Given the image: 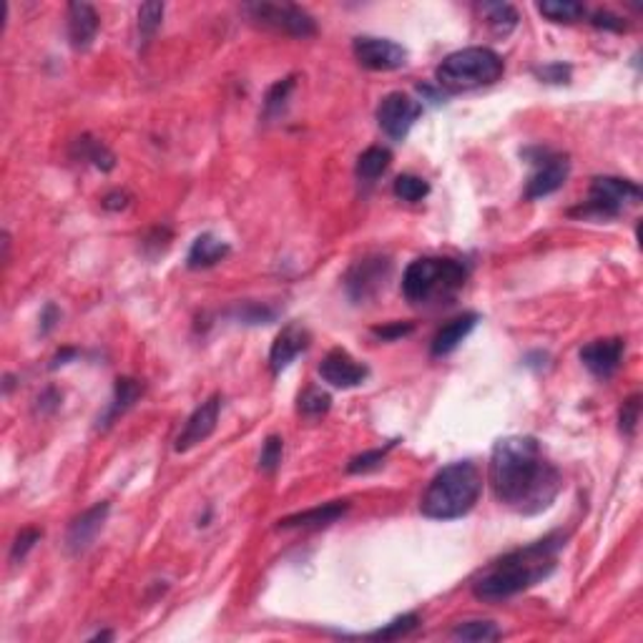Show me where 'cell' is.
<instances>
[{"label":"cell","mask_w":643,"mask_h":643,"mask_svg":"<svg viewBox=\"0 0 643 643\" xmlns=\"http://www.w3.org/2000/svg\"><path fill=\"white\" fill-rule=\"evenodd\" d=\"M488 475L495 498L520 515L548 510L563 488L560 470L530 435L498 440L490 455Z\"/></svg>","instance_id":"1"},{"label":"cell","mask_w":643,"mask_h":643,"mask_svg":"<svg viewBox=\"0 0 643 643\" xmlns=\"http://www.w3.org/2000/svg\"><path fill=\"white\" fill-rule=\"evenodd\" d=\"M563 546H566L563 536L553 533L526 548L505 553L503 558L493 560L473 581V596L485 603H498L546 581L558 566V553Z\"/></svg>","instance_id":"2"},{"label":"cell","mask_w":643,"mask_h":643,"mask_svg":"<svg viewBox=\"0 0 643 643\" xmlns=\"http://www.w3.org/2000/svg\"><path fill=\"white\" fill-rule=\"evenodd\" d=\"M483 490V475L470 460H460L443 467L427 485L420 500V510L425 518L457 520L475 508Z\"/></svg>","instance_id":"3"},{"label":"cell","mask_w":643,"mask_h":643,"mask_svg":"<svg viewBox=\"0 0 643 643\" xmlns=\"http://www.w3.org/2000/svg\"><path fill=\"white\" fill-rule=\"evenodd\" d=\"M505 71V63L493 48L473 46L447 56L437 66V84L450 91H470L480 86H490L498 81Z\"/></svg>","instance_id":"4"},{"label":"cell","mask_w":643,"mask_h":643,"mask_svg":"<svg viewBox=\"0 0 643 643\" xmlns=\"http://www.w3.org/2000/svg\"><path fill=\"white\" fill-rule=\"evenodd\" d=\"M467 280L465 264L455 260H437V257H423L415 260L405 270L403 277V291L410 301L435 300V297H450L455 294Z\"/></svg>","instance_id":"5"},{"label":"cell","mask_w":643,"mask_h":643,"mask_svg":"<svg viewBox=\"0 0 643 643\" xmlns=\"http://www.w3.org/2000/svg\"><path fill=\"white\" fill-rule=\"evenodd\" d=\"M641 201V189L628 179L618 177H598L593 179L591 194L581 207L573 209V217H593V219H613L621 214L628 204Z\"/></svg>","instance_id":"6"},{"label":"cell","mask_w":643,"mask_h":643,"mask_svg":"<svg viewBox=\"0 0 643 643\" xmlns=\"http://www.w3.org/2000/svg\"><path fill=\"white\" fill-rule=\"evenodd\" d=\"M244 13L261 28L284 33L291 38H311L317 33V23L310 13L291 3H250L244 5Z\"/></svg>","instance_id":"7"},{"label":"cell","mask_w":643,"mask_h":643,"mask_svg":"<svg viewBox=\"0 0 643 643\" xmlns=\"http://www.w3.org/2000/svg\"><path fill=\"white\" fill-rule=\"evenodd\" d=\"M420 114H423L420 101H415L410 94L394 91V94L384 96L383 104L377 108V124L393 141H405Z\"/></svg>","instance_id":"8"},{"label":"cell","mask_w":643,"mask_h":643,"mask_svg":"<svg viewBox=\"0 0 643 643\" xmlns=\"http://www.w3.org/2000/svg\"><path fill=\"white\" fill-rule=\"evenodd\" d=\"M390 270H393L390 260L380 257V254L362 257V260L354 261L350 271H347V277H344V287H347L350 300L357 301V304L373 300L374 294L384 287V281L390 277Z\"/></svg>","instance_id":"9"},{"label":"cell","mask_w":643,"mask_h":643,"mask_svg":"<svg viewBox=\"0 0 643 643\" xmlns=\"http://www.w3.org/2000/svg\"><path fill=\"white\" fill-rule=\"evenodd\" d=\"M352 51L357 63L367 71H397L407 63L405 48L394 41H387V38L360 36V38H354Z\"/></svg>","instance_id":"10"},{"label":"cell","mask_w":643,"mask_h":643,"mask_svg":"<svg viewBox=\"0 0 643 643\" xmlns=\"http://www.w3.org/2000/svg\"><path fill=\"white\" fill-rule=\"evenodd\" d=\"M536 154H538V158L533 164L538 168H536V174L530 177L528 187H526V199H530V201L558 191L566 184L568 171H571V164H568L566 156L553 154L548 148H536Z\"/></svg>","instance_id":"11"},{"label":"cell","mask_w":643,"mask_h":643,"mask_svg":"<svg viewBox=\"0 0 643 643\" xmlns=\"http://www.w3.org/2000/svg\"><path fill=\"white\" fill-rule=\"evenodd\" d=\"M219 413H221V394H211L207 403L191 413V417L187 420L184 430L177 437V453H187L191 447L201 445L204 440H209V435L217 430Z\"/></svg>","instance_id":"12"},{"label":"cell","mask_w":643,"mask_h":643,"mask_svg":"<svg viewBox=\"0 0 643 643\" xmlns=\"http://www.w3.org/2000/svg\"><path fill=\"white\" fill-rule=\"evenodd\" d=\"M320 374L322 380L330 383L332 387L350 390V387H360L367 380L370 370L362 362H357L347 350L337 347V350H330V352L324 354V360L320 364Z\"/></svg>","instance_id":"13"},{"label":"cell","mask_w":643,"mask_h":643,"mask_svg":"<svg viewBox=\"0 0 643 643\" xmlns=\"http://www.w3.org/2000/svg\"><path fill=\"white\" fill-rule=\"evenodd\" d=\"M623 350L626 342L621 337H608V340H596V342L586 344L581 350V362L586 364V370L598 377V380H608L618 367H621Z\"/></svg>","instance_id":"14"},{"label":"cell","mask_w":643,"mask_h":643,"mask_svg":"<svg viewBox=\"0 0 643 643\" xmlns=\"http://www.w3.org/2000/svg\"><path fill=\"white\" fill-rule=\"evenodd\" d=\"M108 510H111V505L106 500H101V503H96L94 508L84 510L78 518L73 520L71 528H68V536H66V548L71 550L73 556L86 553V550L94 546L96 536L101 533L106 518H108Z\"/></svg>","instance_id":"15"},{"label":"cell","mask_w":643,"mask_h":643,"mask_svg":"<svg viewBox=\"0 0 643 643\" xmlns=\"http://www.w3.org/2000/svg\"><path fill=\"white\" fill-rule=\"evenodd\" d=\"M307 347H310V332H307L301 324H287V327L277 334L274 344H271V352H270L271 373L280 374L281 370H287V367L294 362V357H297L300 352H304Z\"/></svg>","instance_id":"16"},{"label":"cell","mask_w":643,"mask_h":643,"mask_svg":"<svg viewBox=\"0 0 643 643\" xmlns=\"http://www.w3.org/2000/svg\"><path fill=\"white\" fill-rule=\"evenodd\" d=\"M98 28H101V21H98L94 5H88V3L68 5V41L76 51H86L94 43Z\"/></svg>","instance_id":"17"},{"label":"cell","mask_w":643,"mask_h":643,"mask_svg":"<svg viewBox=\"0 0 643 643\" xmlns=\"http://www.w3.org/2000/svg\"><path fill=\"white\" fill-rule=\"evenodd\" d=\"M347 510H350V503H347V500H334V503H324V505H320V508H311V510H304V513L287 515V518L280 520V526H277V528L281 530L324 528V526L337 523Z\"/></svg>","instance_id":"18"},{"label":"cell","mask_w":643,"mask_h":643,"mask_svg":"<svg viewBox=\"0 0 643 643\" xmlns=\"http://www.w3.org/2000/svg\"><path fill=\"white\" fill-rule=\"evenodd\" d=\"M477 322H480V317H477L475 311H467V314H460L455 320L443 324V327L437 330L435 337H433V347H430L433 357H445V354L455 352L457 347H460V342L475 330Z\"/></svg>","instance_id":"19"},{"label":"cell","mask_w":643,"mask_h":643,"mask_svg":"<svg viewBox=\"0 0 643 643\" xmlns=\"http://www.w3.org/2000/svg\"><path fill=\"white\" fill-rule=\"evenodd\" d=\"M227 254V241H221V239L214 237V234H201V237L194 239V244H191V250H189L187 264L189 270H207V267L219 264Z\"/></svg>","instance_id":"20"},{"label":"cell","mask_w":643,"mask_h":643,"mask_svg":"<svg viewBox=\"0 0 643 643\" xmlns=\"http://www.w3.org/2000/svg\"><path fill=\"white\" fill-rule=\"evenodd\" d=\"M141 394H144V384L138 383V380H134V377H118L114 387V400H111V405L106 410V415L98 420V425H111L116 417L124 415L126 410H131V407L136 405V400H138Z\"/></svg>","instance_id":"21"},{"label":"cell","mask_w":643,"mask_h":643,"mask_svg":"<svg viewBox=\"0 0 643 643\" xmlns=\"http://www.w3.org/2000/svg\"><path fill=\"white\" fill-rule=\"evenodd\" d=\"M73 156L81 158V161H91L96 168L101 171H111L116 167L114 151L104 144V141H96L94 136H81L76 138L73 144Z\"/></svg>","instance_id":"22"},{"label":"cell","mask_w":643,"mask_h":643,"mask_svg":"<svg viewBox=\"0 0 643 643\" xmlns=\"http://www.w3.org/2000/svg\"><path fill=\"white\" fill-rule=\"evenodd\" d=\"M390 161H393L390 148H384V146H370V148L357 158V177L362 179V181H374V179H380L384 171H387Z\"/></svg>","instance_id":"23"},{"label":"cell","mask_w":643,"mask_h":643,"mask_svg":"<svg viewBox=\"0 0 643 643\" xmlns=\"http://www.w3.org/2000/svg\"><path fill=\"white\" fill-rule=\"evenodd\" d=\"M483 15L498 36H508L518 26V11L508 3H483Z\"/></svg>","instance_id":"24"},{"label":"cell","mask_w":643,"mask_h":643,"mask_svg":"<svg viewBox=\"0 0 643 643\" xmlns=\"http://www.w3.org/2000/svg\"><path fill=\"white\" fill-rule=\"evenodd\" d=\"M538 11L553 23H576L586 15L583 3H576V0H546L540 3Z\"/></svg>","instance_id":"25"},{"label":"cell","mask_w":643,"mask_h":643,"mask_svg":"<svg viewBox=\"0 0 643 643\" xmlns=\"http://www.w3.org/2000/svg\"><path fill=\"white\" fill-rule=\"evenodd\" d=\"M291 88H294V76H287L281 78L277 84L271 86L267 96H264V118L271 121V118H280L287 108V101H290Z\"/></svg>","instance_id":"26"},{"label":"cell","mask_w":643,"mask_h":643,"mask_svg":"<svg viewBox=\"0 0 643 643\" xmlns=\"http://www.w3.org/2000/svg\"><path fill=\"white\" fill-rule=\"evenodd\" d=\"M503 631L493 621H465L453 628V638L457 641H498Z\"/></svg>","instance_id":"27"},{"label":"cell","mask_w":643,"mask_h":643,"mask_svg":"<svg viewBox=\"0 0 643 643\" xmlns=\"http://www.w3.org/2000/svg\"><path fill=\"white\" fill-rule=\"evenodd\" d=\"M394 197L403 199V201H410V204H417L430 194V184L425 179L415 177V174H403V177L394 179Z\"/></svg>","instance_id":"28"},{"label":"cell","mask_w":643,"mask_h":643,"mask_svg":"<svg viewBox=\"0 0 643 643\" xmlns=\"http://www.w3.org/2000/svg\"><path fill=\"white\" fill-rule=\"evenodd\" d=\"M417 623H420V616H417V613H405V616L394 618L393 623H387L380 631L367 633V638H374V641H397V638H403L407 633L415 631Z\"/></svg>","instance_id":"29"},{"label":"cell","mask_w":643,"mask_h":643,"mask_svg":"<svg viewBox=\"0 0 643 643\" xmlns=\"http://www.w3.org/2000/svg\"><path fill=\"white\" fill-rule=\"evenodd\" d=\"M161 21H164V3H144L138 8V36H141V41H151L154 33L161 28Z\"/></svg>","instance_id":"30"},{"label":"cell","mask_w":643,"mask_h":643,"mask_svg":"<svg viewBox=\"0 0 643 643\" xmlns=\"http://www.w3.org/2000/svg\"><path fill=\"white\" fill-rule=\"evenodd\" d=\"M229 314L237 322H241V324H270L277 317V311L271 310V307H264V304H257V301L237 304Z\"/></svg>","instance_id":"31"},{"label":"cell","mask_w":643,"mask_h":643,"mask_svg":"<svg viewBox=\"0 0 643 643\" xmlns=\"http://www.w3.org/2000/svg\"><path fill=\"white\" fill-rule=\"evenodd\" d=\"M332 407V397L317 387H310L300 394V413L307 417H322Z\"/></svg>","instance_id":"32"},{"label":"cell","mask_w":643,"mask_h":643,"mask_svg":"<svg viewBox=\"0 0 643 643\" xmlns=\"http://www.w3.org/2000/svg\"><path fill=\"white\" fill-rule=\"evenodd\" d=\"M394 447V440L393 443H387L384 447H377V450H367V453H362V455L352 457L350 463H347V473H352V475H357V473H370V470H374V467L383 465L384 455L390 453Z\"/></svg>","instance_id":"33"},{"label":"cell","mask_w":643,"mask_h":643,"mask_svg":"<svg viewBox=\"0 0 643 643\" xmlns=\"http://www.w3.org/2000/svg\"><path fill=\"white\" fill-rule=\"evenodd\" d=\"M281 453H284V440L280 435H270L261 445L260 455V470L264 473H274L281 465Z\"/></svg>","instance_id":"34"},{"label":"cell","mask_w":643,"mask_h":643,"mask_svg":"<svg viewBox=\"0 0 643 643\" xmlns=\"http://www.w3.org/2000/svg\"><path fill=\"white\" fill-rule=\"evenodd\" d=\"M41 538H43V530L23 528L21 533L15 536V540H13L11 563H23V560H26V556H28L33 548H36V543H38Z\"/></svg>","instance_id":"35"},{"label":"cell","mask_w":643,"mask_h":643,"mask_svg":"<svg viewBox=\"0 0 643 643\" xmlns=\"http://www.w3.org/2000/svg\"><path fill=\"white\" fill-rule=\"evenodd\" d=\"M638 417H641V397L631 394L621 407V415H618V427L626 437H633L636 425H638Z\"/></svg>","instance_id":"36"},{"label":"cell","mask_w":643,"mask_h":643,"mask_svg":"<svg viewBox=\"0 0 643 643\" xmlns=\"http://www.w3.org/2000/svg\"><path fill=\"white\" fill-rule=\"evenodd\" d=\"M413 330L415 327L410 322H390V324H383V327H374L373 334L377 340H383V342H394V340H403Z\"/></svg>","instance_id":"37"},{"label":"cell","mask_w":643,"mask_h":643,"mask_svg":"<svg viewBox=\"0 0 643 643\" xmlns=\"http://www.w3.org/2000/svg\"><path fill=\"white\" fill-rule=\"evenodd\" d=\"M536 76H538L540 81H546V84H568L571 68L563 66V63H548L543 68H536Z\"/></svg>","instance_id":"38"},{"label":"cell","mask_w":643,"mask_h":643,"mask_svg":"<svg viewBox=\"0 0 643 643\" xmlns=\"http://www.w3.org/2000/svg\"><path fill=\"white\" fill-rule=\"evenodd\" d=\"M593 26L596 28H608V31H626V23L618 18V15H613V13H606V11H601V13H593Z\"/></svg>","instance_id":"39"},{"label":"cell","mask_w":643,"mask_h":643,"mask_svg":"<svg viewBox=\"0 0 643 643\" xmlns=\"http://www.w3.org/2000/svg\"><path fill=\"white\" fill-rule=\"evenodd\" d=\"M58 320H61V311L56 310V304H46V310L41 314V334L51 332Z\"/></svg>","instance_id":"40"},{"label":"cell","mask_w":643,"mask_h":643,"mask_svg":"<svg viewBox=\"0 0 643 643\" xmlns=\"http://www.w3.org/2000/svg\"><path fill=\"white\" fill-rule=\"evenodd\" d=\"M101 204H104V209H108V211H118V209H126V204H128V194H124V191H111V194H106Z\"/></svg>","instance_id":"41"},{"label":"cell","mask_w":643,"mask_h":643,"mask_svg":"<svg viewBox=\"0 0 643 643\" xmlns=\"http://www.w3.org/2000/svg\"><path fill=\"white\" fill-rule=\"evenodd\" d=\"M71 357H76V350H61V352L53 357L51 370H58V367H61V364H66V360H71Z\"/></svg>","instance_id":"42"}]
</instances>
